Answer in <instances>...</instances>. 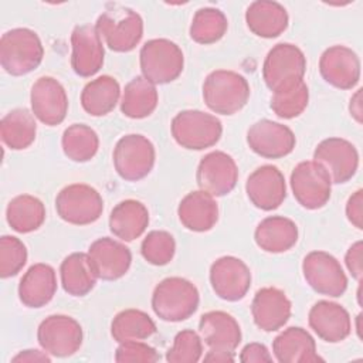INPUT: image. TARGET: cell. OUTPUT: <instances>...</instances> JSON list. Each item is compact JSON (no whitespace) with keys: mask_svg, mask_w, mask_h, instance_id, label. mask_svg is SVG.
<instances>
[{"mask_svg":"<svg viewBox=\"0 0 363 363\" xmlns=\"http://www.w3.org/2000/svg\"><path fill=\"white\" fill-rule=\"evenodd\" d=\"M248 98V81L238 72L216 69L204 79L203 99L214 113L234 115L247 105Z\"/></svg>","mask_w":363,"mask_h":363,"instance_id":"obj_1","label":"cell"},{"mask_svg":"<svg viewBox=\"0 0 363 363\" xmlns=\"http://www.w3.org/2000/svg\"><path fill=\"white\" fill-rule=\"evenodd\" d=\"M199 291L193 282L180 277L160 281L152 294V309L162 320L182 322L199 308Z\"/></svg>","mask_w":363,"mask_h":363,"instance_id":"obj_2","label":"cell"},{"mask_svg":"<svg viewBox=\"0 0 363 363\" xmlns=\"http://www.w3.org/2000/svg\"><path fill=\"white\" fill-rule=\"evenodd\" d=\"M96 31L115 52H129L142 40L143 20L129 7L109 4L98 17Z\"/></svg>","mask_w":363,"mask_h":363,"instance_id":"obj_3","label":"cell"},{"mask_svg":"<svg viewBox=\"0 0 363 363\" xmlns=\"http://www.w3.org/2000/svg\"><path fill=\"white\" fill-rule=\"evenodd\" d=\"M44 48L38 34L30 28H11L0 40V64L13 77L34 71L43 61Z\"/></svg>","mask_w":363,"mask_h":363,"instance_id":"obj_4","label":"cell"},{"mask_svg":"<svg viewBox=\"0 0 363 363\" xmlns=\"http://www.w3.org/2000/svg\"><path fill=\"white\" fill-rule=\"evenodd\" d=\"M199 330L210 349L204 356V362H234V350L241 343V329L230 313L223 311L204 313L200 318Z\"/></svg>","mask_w":363,"mask_h":363,"instance_id":"obj_5","label":"cell"},{"mask_svg":"<svg viewBox=\"0 0 363 363\" xmlns=\"http://www.w3.org/2000/svg\"><path fill=\"white\" fill-rule=\"evenodd\" d=\"M170 129L176 143L190 150L214 146L223 133V125L217 116L197 109L179 112L173 118Z\"/></svg>","mask_w":363,"mask_h":363,"instance_id":"obj_6","label":"cell"},{"mask_svg":"<svg viewBox=\"0 0 363 363\" xmlns=\"http://www.w3.org/2000/svg\"><path fill=\"white\" fill-rule=\"evenodd\" d=\"M139 62L142 77L157 85L179 78L184 67V57L176 43L167 38H153L140 48Z\"/></svg>","mask_w":363,"mask_h":363,"instance_id":"obj_7","label":"cell"},{"mask_svg":"<svg viewBox=\"0 0 363 363\" xmlns=\"http://www.w3.org/2000/svg\"><path fill=\"white\" fill-rule=\"evenodd\" d=\"M306 72V58L299 47L289 43L274 45L262 64V78L265 85L277 92L303 81Z\"/></svg>","mask_w":363,"mask_h":363,"instance_id":"obj_8","label":"cell"},{"mask_svg":"<svg viewBox=\"0 0 363 363\" xmlns=\"http://www.w3.org/2000/svg\"><path fill=\"white\" fill-rule=\"evenodd\" d=\"M55 210L61 220L74 225L95 223L104 211V200L98 190L88 184L65 186L55 197Z\"/></svg>","mask_w":363,"mask_h":363,"instance_id":"obj_9","label":"cell"},{"mask_svg":"<svg viewBox=\"0 0 363 363\" xmlns=\"http://www.w3.org/2000/svg\"><path fill=\"white\" fill-rule=\"evenodd\" d=\"M155 159L153 143L138 133L122 136L113 149L115 170L126 182H138L146 177L155 166Z\"/></svg>","mask_w":363,"mask_h":363,"instance_id":"obj_10","label":"cell"},{"mask_svg":"<svg viewBox=\"0 0 363 363\" xmlns=\"http://www.w3.org/2000/svg\"><path fill=\"white\" fill-rule=\"evenodd\" d=\"M289 183L294 197L306 210L322 208L330 199V177L325 167L315 160L298 163L291 173Z\"/></svg>","mask_w":363,"mask_h":363,"instance_id":"obj_11","label":"cell"},{"mask_svg":"<svg viewBox=\"0 0 363 363\" xmlns=\"http://www.w3.org/2000/svg\"><path fill=\"white\" fill-rule=\"evenodd\" d=\"M306 284L318 294L339 298L347 289V277L340 262L325 251H311L302 261Z\"/></svg>","mask_w":363,"mask_h":363,"instance_id":"obj_12","label":"cell"},{"mask_svg":"<svg viewBox=\"0 0 363 363\" xmlns=\"http://www.w3.org/2000/svg\"><path fill=\"white\" fill-rule=\"evenodd\" d=\"M37 339L48 354L68 357L78 352L82 345V328L71 316L51 315L40 323Z\"/></svg>","mask_w":363,"mask_h":363,"instance_id":"obj_13","label":"cell"},{"mask_svg":"<svg viewBox=\"0 0 363 363\" xmlns=\"http://www.w3.org/2000/svg\"><path fill=\"white\" fill-rule=\"evenodd\" d=\"M210 284L218 298L237 302L247 295L251 286V271L242 259L225 255L211 264Z\"/></svg>","mask_w":363,"mask_h":363,"instance_id":"obj_14","label":"cell"},{"mask_svg":"<svg viewBox=\"0 0 363 363\" xmlns=\"http://www.w3.org/2000/svg\"><path fill=\"white\" fill-rule=\"evenodd\" d=\"M313 160L320 163L335 184L349 182L357 172L359 153L353 143L342 138L322 140L315 152Z\"/></svg>","mask_w":363,"mask_h":363,"instance_id":"obj_15","label":"cell"},{"mask_svg":"<svg viewBox=\"0 0 363 363\" xmlns=\"http://www.w3.org/2000/svg\"><path fill=\"white\" fill-rule=\"evenodd\" d=\"M196 180L200 190L221 197L233 191L238 180V167L235 160L225 152L216 150L206 155L196 172Z\"/></svg>","mask_w":363,"mask_h":363,"instance_id":"obj_16","label":"cell"},{"mask_svg":"<svg viewBox=\"0 0 363 363\" xmlns=\"http://www.w3.org/2000/svg\"><path fill=\"white\" fill-rule=\"evenodd\" d=\"M247 143L250 149L261 157L281 159L294 150L296 139L286 125L261 119L250 126Z\"/></svg>","mask_w":363,"mask_h":363,"instance_id":"obj_17","label":"cell"},{"mask_svg":"<svg viewBox=\"0 0 363 363\" xmlns=\"http://www.w3.org/2000/svg\"><path fill=\"white\" fill-rule=\"evenodd\" d=\"M30 102L33 115L47 126L60 125L68 112L67 92L52 77H41L33 84Z\"/></svg>","mask_w":363,"mask_h":363,"instance_id":"obj_18","label":"cell"},{"mask_svg":"<svg viewBox=\"0 0 363 363\" xmlns=\"http://www.w3.org/2000/svg\"><path fill=\"white\" fill-rule=\"evenodd\" d=\"M71 67L77 75L88 78L102 68L105 50L94 26H77L71 33Z\"/></svg>","mask_w":363,"mask_h":363,"instance_id":"obj_19","label":"cell"},{"mask_svg":"<svg viewBox=\"0 0 363 363\" xmlns=\"http://www.w3.org/2000/svg\"><path fill=\"white\" fill-rule=\"evenodd\" d=\"M245 191L257 208L264 211L275 210L286 197L285 177L277 166L264 164L248 176Z\"/></svg>","mask_w":363,"mask_h":363,"instance_id":"obj_20","label":"cell"},{"mask_svg":"<svg viewBox=\"0 0 363 363\" xmlns=\"http://www.w3.org/2000/svg\"><path fill=\"white\" fill-rule=\"evenodd\" d=\"M319 71L322 78L332 86L352 89L360 79V60L352 48L332 45L322 52Z\"/></svg>","mask_w":363,"mask_h":363,"instance_id":"obj_21","label":"cell"},{"mask_svg":"<svg viewBox=\"0 0 363 363\" xmlns=\"http://www.w3.org/2000/svg\"><path fill=\"white\" fill-rule=\"evenodd\" d=\"M88 257L99 279L115 281L122 278L132 262L130 250L109 237L95 240L88 248Z\"/></svg>","mask_w":363,"mask_h":363,"instance_id":"obj_22","label":"cell"},{"mask_svg":"<svg viewBox=\"0 0 363 363\" xmlns=\"http://www.w3.org/2000/svg\"><path fill=\"white\" fill-rule=\"evenodd\" d=\"M291 311L292 305L285 292L274 286L258 289L251 303L254 323L264 332L281 329L289 320Z\"/></svg>","mask_w":363,"mask_h":363,"instance_id":"obj_23","label":"cell"},{"mask_svg":"<svg viewBox=\"0 0 363 363\" xmlns=\"http://www.w3.org/2000/svg\"><path fill=\"white\" fill-rule=\"evenodd\" d=\"M308 323L318 337L329 343H339L352 332L349 312L330 301H318L309 311Z\"/></svg>","mask_w":363,"mask_h":363,"instance_id":"obj_24","label":"cell"},{"mask_svg":"<svg viewBox=\"0 0 363 363\" xmlns=\"http://www.w3.org/2000/svg\"><path fill=\"white\" fill-rule=\"evenodd\" d=\"M272 352L279 363L323 362L316 353V343L311 333L299 326H291L272 342Z\"/></svg>","mask_w":363,"mask_h":363,"instance_id":"obj_25","label":"cell"},{"mask_svg":"<svg viewBox=\"0 0 363 363\" xmlns=\"http://www.w3.org/2000/svg\"><path fill=\"white\" fill-rule=\"evenodd\" d=\"M57 292L55 271L48 264H34L21 277L18 298L27 308L45 306Z\"/></svg>","mask_w":363,"mask_h":363,"instance_id":"obj_26","label":"cell"},{"mask_svg":"<svg viewBox=\"0 0 363 363\" xmlns=\"http://www.w3.org/2000/svg\"><path fill=\"white\" fill-rule=\"evenodd\" d=\"M177 216L187 230L204 233L216 225L218 220V204L211 194L203 190L190 191L179 203Z\"/></svg>","mask_w":363,"mask_h":363,"instance_id":"obj_27","label":"cell"},{"mask_svg":"<svg viewBox=\"0 0 363 363\" xmlns=\"http://www.w3.org/2000/svg\"><path fill=\"white\" fill-rule=\"evenodd\" d=\"M288 13L277 1H252L245 11V23L250 31L261 38H275L288 27Z\"/></svg>","mask_w":363,"mask_h":363,"instance_id":"obj_28","label":"cell"},{"mask_svg":"<svg viewBox=\"0 0 363 363\" xmlns=\"http://www.w3.org/2000/svg\"><path fill=\"white\" fill-rule=\"evenodd\" d=\"M149 225V211L138 200H123L118 203L109 216L111 233L122 241L139 238Z\"/></svg>","mask_w":363,"mask_h":363,"instance_id":"obj_29","label":"cell"},{"mask_svg":"<svg viewBox=\"0 0 363 363\" xmlns=\"http://www.w3.org/2000/svg\"><path fill=\"white\" fill-rule=\"evenodd\" d=\"M254 240L262 251L272 254L285 252L296 244L298 227L291 218L271 216L257 225Z\"/></svg>","mask_w":363,"mask_h":363,"instance_id":"obj_30","label":"cell"},{"mask_svg":"<svg viewBox=\"0 0 363 363\" xmlns=\"http://www.w3.org/2000/svg\"><path fill=\"white\" fill-rule=\"evenodd\" d=\"M60 275L64 291L72 296L88 295L98 279L85 252H72L65 257L60 267Z\"/></svg>","mask_w":363,"mask_h":363,"instance_id":"obj_31","label":"cell"},{"mask_svg":"<svg viewBox=\"0 0 363 363\" xmlns=\"http://www.w3.org/2000/svg\"><path fill=\"white\" fill-rule=\"evenodd\" d=\"M121 96L119 82L109 75L89 81L81 92V105L91 116H104L113 111Z\"/></svg>","mask_w":363,"mask_h":363,"instance_id":"obj_32","label":"cell"},{"mask_svg":"<svg viewBox=\"0 0 363 363\" xmlns=\"http://www.w3.org/2000/svg\"><path fill=\"white\" fill-rule=\"evenodd\" d=\"M159 95L155 84L145 77H135L125 85L121 111L125 116L132 119H143L153 113L157 106Z\"/></svg>","mask_w":363,"mask_h":363,"instance_id":"obj_33","label":"cell"},{"mask_svg":"<svg viewBox=\"0 0 363 363\" xmlns=\"http://www.w3.org/2000/svg\"><path fill=\"white\" fill-rule=\"evenodd\" d=\"M35 116L26 108H17L6 113L0 122L1 140L13 150L27 149L37 133Z\"/></svg>","mask_w":363,"mask_h":363,"instance_id":"obj_34","label":"cell"},{"mask_svg":"<svg viewBox=\"0 0 363 363\" xmlns=\"http://www.w3.org/2000/svg\"><path fill=\"white\" fill-rule=\"evenodd\" d=\"M9 225L21 234L38 230L45 220L43 201L31 194H20L10 200L6 208Z\"/></svg>","mask_w":363,"mask_h":363,"instance_id":"obj_35","label":"cell"},{"mask_svg":"<svg viewBox=\"0 0 363 363\" xmlns=\"http://www.w3.org/2000/svg\"><path fill=\"white\" fill-rule=\"evenodd\" d=\"M156 332L152 318L139 309H125L119 312L111 325V335L118 343L126 340H143Z\"/></svg>","mask_w":363,"mask_h":363,"instance_id":"obj_36","label":"cell"},{"mask_svg":"<svg viewBox=\"0 0 363 363\" xmlns=\"http://www.w3.org/2000/svg\"><path fill=\"white\" fill-rule=\"evenodd\" d=\"M61 145L68 159L72 162L84 163L96 155L99 147V138L91 126L84 123H74L64 130Z\"/></svg>","mask_w":363,"mask_h":363,"instance_id":"obj_37","label":"cell"},{"mask_svg":"<svg viewBox=\"0 0 363 363\" xmlns=\"http://www.w3.org/2000/svg\"><path fill=\"white\" fill-rule=\"evenodd\" d=\"M228 28L225 14L214 7L199 9L190 24V37L199 44H214L221 40Z\"/></svg>","mask_w":363,"mask_h":363,"instance_id":"obj_38","label":"cell"},{"mask_svg":"<svg viewBox=\"0 0 363 363\" xmlns=\"http://www.w3.org/2000/svg\"><path fill=\"white\" fill-rule=\"evenodd\" d=\"M308 101V85L305 84V81H301L292 86L274 92L269 106L277 116L282 119H294L306 109Z\"/></svg>","mask_w":363,"mask_h":363,"instance_id":"obj_39","label":"cell"},{"mask_svg":"<svg viewBox=\"0 0 363 363\" xmlns=\"http://www.w3.org/2000/svg\"><path fill=\"white\" fill-rule=\"evenodd\" d=\"M176 251V242L170 233L163 230L150 231L142 241L140 254L152 265H166L169 264Z\"/></svg>","mask_w":363,"mask_h":363,"instance_id":"obj_40","label":"cell"},{"mask_svg":"<svg viewBox=\"0 0 363 363\" xmlns=\"http://www.w3.org/2000/svg\"><path fill=\"white\" fill-rule=\"evenodd\" d=\"M201 337L197 332L184 329L174 336L173 346L166 353V360L170 363H196L201 359Z\"/></svg>","mask_w":363,"mask_h":363,"instance_id":"obj_41","label":"cell"},{"mask_svg":"<svg viewBox=\"0 0 363 363\" xmlns=\"http://www.w3.org/2000/svg\"><path fill=\"white\" fill-rule=\"evenodd\" d=\"M27 262V248L13 235L0 238V277L3 279L17 275Z\"/></svg>","mask_w":363,"mask_h":363,"instance_id":"obj_42","label":"cell"},{"mask_svg":"<svg viewBox=\"0 0 363 363\" xmlns=\"http://www.w3.org/2000/svg\"><path fill=\"white\" fill-rule=\"evenodd\" d=\"M159 359V353L140 340L122 342L115 352V360L118 363H155Z\"/></svg>","mask_w":363,"mask_h":363,"instance_id":"obj_43","label":"cell"},{"mask_svg":"<svg viewBox=\"0 0 363 363\" xmlns=\"http://www.w3.org/2000/svg\"><path fill=\"white\" fill-rule=\"evenodd\" d=\"M346 217L357 228L363 230V190H356L346 203Z\"/></svg>","mask_w":363,"mask_h":363,"instance_id":"obj_44","label":"cell"},{"mask_svg":"<svg viewBox=\"0 0 363 363\" xmlns=\"http://www.w3.org/2000/svg\"><path fill=\"white\" fill-rule=\"evenodd\" d=\"M362 251H363V242L356 241L354 244L350 245L345 255V262L352 274V277L360 282L362 275H363V261H362Z\"/></svg>","mask_w":363,"mask_h":363,"instance_id":"obj_45","label":"cell"},{"mask_svg":"<svg viewBox=\"0 0 363 363\" xmlns=\"http://www.w3.org/2000/svg\"><path fill=\"white\" fill-rule=\"evenodd\" d=\"M240 362L242 363H262V362H272V356L269 354L268 349L262 343H248L240 353Z\"/></svg>","mask_w":363,"mask_h":363,"instance_id":"obj_46","label":"cell"},{"mask_svg":"<svg viewBox=\"0 0 363 363\" xmlns=\"http://www.w3.org/2000/svg\"><path fill=\"white\" fill-rule=\"evenodd\" d=\"M11 362L17 363V362H28V363H35V362H47L50 363L51 362V357L48 356V353L44 350V352H40V350H35V349H27V350H21L18 354H16Z\"/></svg>","mask_w":363,"mask_h":363,"instance_id":"obj_47","label":"cell"},{"mask_svg":"<svg viewBox=\"0 0 363 363\" xmlns=\"http://www.w3.org/2000/svg\"><path fill=\"white\" fill-rule=\"evenodd\" d=\"M349 111H350V115L356 119V122L362 123V113H363V111H362V89H357L354 92V95L352 96Z\"/></svg>","mask_w":363,"mask_h":363,"instance_id":"obj_48","label":"cell"}]
</instances>
